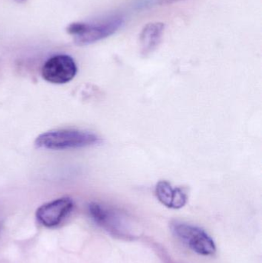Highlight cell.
Masks as SVG:
<instances>
[{
    "instance_id": "6",
    "label": "cell",
    "mask_w": 262,
    "mask_h": 263,
    "mask_svg": "<svg viewBox=\"0 0 262 263\" xmlns=\"http://www.w3.org/2000/svg\"><path fill=\"white\" fill-rule=\"evenodd\" d=\"M123 23L120 18H111L104 23L97 24L86 23V28L81 35L75 36V42L79 45L95 43L113 34Z\"/></svg>"
},
{
    "instance_id": "4",
    "label": "cell",
    "mask_w": 262,
    "mask_h": 263,
    "mask_svg": "<svg viewBox=\"0 0 262 263\" xmlns=\"http://www.w3.org/2000/svg\"><path fill=\"white\" fill-rule=\"evenodd\" d=\"M74 202L71 198L62 197L43 204L37 210V221L46 228L58 227L73 210Z\"/></svg>"
},
{
    "instance_id": "2",
    "label": "cell",
    "mask_w": 262,
    "mask_h": 263,
    "mask_svg": "<svg viewBox=\"0 0 262 263\" xmlns=\"http://www.w3.org/2000/svg\"><path fill=\"white\" fill-rule=\"evenodd\" d=\"M171 229L173 234L195 253L208 256L216 252L215 242L203 229L183 222H174Z\"/></svg>"
},
{
    "instance_id": "3",
    "label": "cell",
    "mask_w": 262,
    "mask_h": 263,
    "mask_svg": "<svg viewBox=\"0 0 262 263\" xmlns=\"http://www.w3.org/2000/svg\"><path fill=\"white\" fill-rule=\"evenodd\" d=\"M73 59L68 55H56L43 65L42 76L46 81L53 84H65L72 81L77 73Z\"/></svg>"
},
{
    "instance_id": "1",
    "label": "cell",
    "mask_w": 262,
    "mask_h": 263,
    "mask_svg": "<svg viewBox=\"0 0 262 263\" xmlns=\"http://www.w3.org/2000/svg\"><path fill=\"white\" fill-rule=\"evenodd\" d=\"M103 140L90 132L78 129H58L38 136L35 141L37 148L49 150H66L99 145Z\"/></svg>"
},
{
    "instance_id": "7",
    "label": "cell",
    "mask_w": 262,
    "mask_h": 263,
    "mask_svg": "<svg viewBox=\"0 0 262 263\" xmlns=\"http://www.w3.org/2000/svg\"><path fill=\"white\" fill-rule=\"evenodd\" d=\"M157 199L165 206L173 210H179L187 203L186 192L179 187H173L167 181H160L155 186Z\"/></svg>"
},
{
    "instance_id": "5",
    "label": "cell",
    "mask_w": 262,
    "mask_h": 263,
    "mask_svg": "<svg viewBox=\"0 0 262 263\" xmlns=\"http://www.w3.org/2000/svg\"><path fill=\"white\" fill-rule=\"evenodd\" d=\"M88 210L92 220L98 227L115 236L126 235L124 219L115 210L98 202L89 204Z\"/></svg>"
},
{
    "instance_id": "8",
    "label": "cell",
    "mask_w": 262,
    "mask_h": 263,
    "mask_svg": "<svg viewBox=\"0 0 262 263\" xmlns=\"http://www.w3.org/2000/svg\"><path fill=\"white\" fill-rule=\"evenodd\" d=\"M164 29L163 23H149L145 26L141 35V43L144 54L152 52L158 46Z\"/></svg>"
},
{
    "instance_id": "9",
    "label": "cell",
    "mask_w": 262,
    "mask_h": 263,
    "mask_svg": "<svg viewBox=\"0 0 262 263\" xmlns=\"http://www.w3.org/2000/svg\"><path fill=\"white\" fill-rule=\"evenodd\" d=\"M86 28V23H74L68 26L66 28V32L70 35L78 36L83 33Z\"/></svg>"
}]
</instances>
